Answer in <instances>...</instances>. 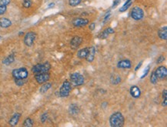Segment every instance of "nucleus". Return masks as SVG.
<instances>
[{
    "mask_svg": "<svg viewBox=\"0 0 167 127\" xmlns=\"http://www.w3.org/2000/svg\"><path fill=\"white\" fill-rule=\"evenodd\" d=\"M125 119L121 113L116 112L113 113L110 118V126L113 127H121L124 125Z\"/></svg>",
    "mask_w": 167,
    "mask_h": 127,
    "instance_id": "obj_1",
    "label": "nucleus"
},
{
    "mask_svg": "<svg viewBox=\"0 0 167 127\" xmlns=\"http://www.w3.org/2000/svg\"><path fill=\"white\" fill-rule=\"evenodd\" d=\"M85 83V78L79 72H74L70 75V83L74 86H80Z\"/></svg>",
    "mask_w": 167,
    "mask_h": 127,
    "instance_id": "obj_2",
    "label": "nucleus"
},
{
    "mask_svg": "<svg viewBox=\"0 0 167 127\" xmlns=\"http://www.w3.org/2000/svg\"><path fill=\"white\" fill-rule=\"evenodd\" d=\"M51 66L49 62H45L42 64H37L32 68V72L35 74L42 73V72H48L49 71Z\"/></svg>",
    "mask_w": 167,
    "mask_h": 127,
    "instance_id": "obj_3",
    "label": "nucleus"
},
{
    "mask_svg": "<svg viewBox=\"0 0 167 127\" xmlns=\"http://www.w3.org/2000/svg\"><path fill=\"white\" fill-rule=\"evenodd\" d=\"M12 76L14 79L16 80H24L27 79L29 75L28 70L26 68H19V69H16L12 71Z\"/></svg>",
    "mask_w": 167,
    "mask_h": 127,
    "instance_id": "obj_4",
    "label": "nucleus"
},
{
    "mask_svg": "<svg viewBox=\"0 0 167 127\" xmlns=\"http://www.w3.org/2000/svg\"><path fill=\"white\" fill-rule=\"evenodd\" d=\"M71 83L70 81H65L62 83V86L59 90V95L60 97H67L69 96L71 92Z\"/></svg>",
    "mask_w": 167,
    "mask_h": 127,
    "instance_id": "obj_5",
    "label": "nucleus"
},
{
    "mask_svg": "<svg viewBox=\"0 0 167 127\" xmlns=\"http://www.w3.org/2000/svg\"><path fill=\"white\" fill-rule=\"evenodd\" d=\"M131 17L134 20H141L144 17V12L140 7L135 6L131 11Z\"/></svg>",
    "mask_w": 167,
    "mask_h": 127,
    "instance_id": "obj_6",
    "label": "nucleus"
},
{
    "mask_svg": "<svg viewBox=\"0 0 167 127\" xmlns=\"http://www.w3.org/2000/svg\"><path fill=\"white\" fill-rule=\"evenodd\" d=\"M36 34L33 32H29L25 35L24 38V43L27 46H32L34 43V41L36 39Z\"/></svg>",
    "mask_w": 167,
    "mask_h": 127,
    "instance_id": "obj_7",
    "label": "nucleus"
},
{
    "mask_svg": "<svg viewBox=\"0 0 167 127\" xmlns=\"http://www.w3.org/2000/svg\"><path fill=\"white\" fill-rule=\"evenodd\" d=\"M36 80L39 84L45 83L50 79V75L49 72H42V73L36 74Z\"/></svg>",
    "mask_w": 167,
    "mask_h": 127,
    "instance_id": "obj_8",
    "label": "nucleus"
},
{
    "mask_svg": "<svg viewBox=\"0 0 167 127\" xmlns=\"http://www.w3.org/2000/svg\"><path fill=\"white\" fill-rule=\"evenodd\" d=\"M156 75L158 77V80H164L167 75V69L166 66H161L155 70Z\"/></svg>",
    "mask_w": 167,
    "mask_h": 127,
    "instance_id": "obj_9",
    "label": "nucleus"
},
{
    "mask_svg": "<svg viewBox=\"0 0 167 127\" xmlns=\"http://www.w3.org/2000/svg\"><path fill=\"white\" fill-rule=\"evenodd\" d=\"M89 23V20L84 18H77L72 21V25L75 27H82L86 26Z\"/></svg>",
    "mask_w": 167,
    "mask_h": 127,
    "instance_id": "obj_10",
    "label": "nucleus"
},
{
    "mask_svg": "<svg viewBox=\"0 0 167 127\" xmlns=\"http://www.w3.org/2000/svg\"><path fill=\"white\" fill-rule=\"evenodd\" d=\"M82 39L81 37L77 36H74L71 39V42H70L71 48L73 49V50H76V49L80 47V46L82 44Z\"/></svg>",
    "mask_w": 167,
    "mask_h": 127,
    "instance_id": "obj_11",
    "label": "nucleus"
},
{
    "mask_svg": "<svg viewBox=\"0 0 167 127\" xmlns=\"http://www.w3.org/2000/svg\"><path fill=\"white\" fill-rule=\"evenodd\" d=\"M129 92H130V95L133 98H135V99L139 98L140 97V95H141L140 89H139L138 86H136V85H133V86H131Z\"/></svg>",
    "mask_w": 167,
    "mask_h": 127,
    "instance_id": "obj_12",
    "label": "nucleus"
},
{
    "mask_svg": "<svg viewBox=\"0 0 167 127\" xmlns=\"http://www.w3.org/2000/svg\"><path fill=\"white\" fill-rule=\"evenodd\" d=\"M95 48L94 47V46H92V47L90 48L87 56H86V61L89 62H92L94 60V59H95Z\"/></svg>",
    "mask_w": 167,
    "mask_h": 127,
    "instance_id": "obj_13",
    "label": "nucleus"
},
{
    "mask_svg": "<svg viewBox=\"0 0 167 127\" xmlns=\"http://www.w3.org/2000/svg\"><path fill=\"white\" fill-rule=\"evenodd\" d=\"M117 66L119 69H130L132 63L129 60H123L118 62Z\"/></svg>",
    "mask_w": 167,
    "mask_h": 127,
    "instance_id": "obj_14",
    "label": "nucleus"
},
{
    "mask_svg": "<svg viewBox=\"0 0 167 127\" xmlns=\"http://www.w3.org/2000/svg\"><path fill=\"white\" fill-rule=\"evenodd\" d=\"M80 107L78 106L76 104L73 103L70 105V109H69V112H70V114H71L72 116H76L80 113Z\"/></svg>",
    "mask_w": 167,
    "mask_h": 127,
    "instance_id": "obj_15",
    "label": "nucleus"
},
{
    "mask_svg": "<svg viewBox=\"0 0 167 127\" xmlns=\"http://www.w3.org/2000/svg\"><path fill=\"white\" fill-rule=\"evenodd\" d=\"M158 35L159 37L163 40L167 39V26H164L162 27L161 29H159L158 31Z\"/></svg>",
    "mask_w": 167,
    "mask_h": 127,
    "instance_id": "obj_16",
    "label": "nucleus"
},
{
    "mask_svg": "<svg viewBox=\"0 0 167 127\" xmlns=\"http://www.w3.org/2000/svg\"><path fill=\"white\" fill-rule=\"evenodd\" d=\"M89 50H90V48L86 47V48H83V49H82V50H79L77 52L78 58H80V59H86V56H87L88 54V52H89Z\"/></svg>",
    "mask_w": 167,
    "mask_h": 127,
    "instance_id": "obj_17",
    "label": "nucleus"
},
{
    "mask_svg": "<svg viewBox=\"0 0 167 127\" xmlns=\"http://www.w3.org/2000/svg\"><path fill=\"white\" fill-rule=\"evenodd\" d=\"M12 25V22L7 18H0V27L8 28Z\"/></svg>",
    "mask_w": 167,
    "mask_h": 127,
    "instance_id": "obj_18",
    "label": "nucleus"
},
{
    "mask_svg": "<svg viewBox=\"0 0 167 127\" xmlns=\"http://www.w3.org/2000/svg\"><path fill=\"white\" fill-rule=\"evenodd\" d=\"M20 116L21 114L20 113H15L14 115L12 116V117L11 118V119L9 120V124L12 126H14L17 125L19 120L20 119Z\"/></svg>",
    "mask_w": 167,
    "mask_h": 127,
    "instance_id": "obj_19",
    "label": "nucleus"
},
{
    "mask_svg": "<svg viewBox=\"0 0 167 127\" xmlns=\"http://www.w3.org/2000/svg\"><path fill=\"white\" fill-rule=\"evenodd\" d=\"M15 61V55L14 54H11L9 56H8L6 58H5L3 61H2V63L6 65V66H9L10 64H12L13 62Z\"/></svg>",
    "mask_w": 167,
    "mask_h": 127,
    "instance_id": "obj_20",
    "label": "nucleus"
},
{
    "mask_svg": "<svg viewBox=\"0 0 167 127\" xmlns=\"http://www.w3.org/2000/svg\"><path fill=\"white\" fill-rule=\"evenodd\" d=\"M51 87H52V84L45 83H44L43 85L41 86V88H40V90H39L40 93H46V92L49 90Z\"/></svg>",
    "mask_w": 167,
    "mask_h": 127,
    "instance_id": "obj_21",
    "label": "nucleus"
},
{
    "mask_svg": "<svg viewBox=\"0 0 167 127\" xmlns=\"http://www.w3.org/2000/svg\"><path fill=\"white\" fill-rule=\"evenodd\" d=\"M119 83H121V77L119 75H113L111 77V83L114 85H117Z\"/></svg>",
    "mask_w": 167,
    "mask_h": 127,
    "instance_id": "obj_22",
    "label": "nucleus"
},
{
    "mask_svg": "<svg viewBox=\"0 0 167 127\" xmlns=\"http://www.w3.org/2000/svg\"><path fill=\"white\" fill-rule=\"evenodd\" d=\"M150 82H151L153 84H154V85L157 83L158 77L156 76V75L155 71H153V72H152L151 77H150Z\"/></svg>",
    "mask_w": 167,
    "mask_h": 127,
    "instance_id": "obj_23",
    "label": "nucleus"
},
{
    "mask_svg": "<svg viewBox=\"0 0 167 127\" xmlns=\"http://www.w3.org/2000/svg\"><path fill=\"white\" fill-rule=\"evenodd\" d=\"M82 0H69V5L72 7H76L81 3Z\"/></svg>",
    "mask_w": 167,
    "mask_h": 127,
    "instance_id": "obj_24",
    "label": "nucleus"
},
{
    "mask_svg": "<svg viewBox=\"0 0 167 127\" xmlns=\"http://www.w3.org/2000/svg\"><path fill=\"white\" fill-rule=\"evenodd\" d=\"M33 126V121H32V119H31L30 118L26 119V120L24 121L23 126L30 127V126Z\"/></svg>",
    "mask_w": 167,
    "mask_h": 127,
    "instance_id": "obj_25",
    "label": "nucleus"
},
{
    "mask_svg": "<svg viewBox=\"0 0 167 127\" xmlns=\"http://www.w3.org/2000/svg\"><path fill=\"white\" fill-rule=\"evenodd\" d=\"M109 32H107V30L105 29L102 32H101V33L99 35V38L100 39H106V38H108V36H109Z\"/></svg>",
    "mask_w": 167,
    "mask_h": 127,
    "instance_id": "obj_26",
    "label": "nucleus"
},
{
    "mask_svg": "<svg viewBox=\"0 0 167 127\" xmlns=\"http://www.w3.org/2000/svg\"><path fill=\"white\" fill-rule=\"evenodd\" d=\"M132 3H133V2H129V3H127V4H124L123 6H122L121 8H120V9H119V11H120V12H125V11H126V10H127L128 9H129V7L131 6Z\"/></svg>",
    "mask_w": 167,
    "mask_h": 127,
    "instance_id": "obj_27",
    "label": "nucleus"
},
{
    "mask_svg": "<svg viewBox=\"0 0 167 127\" xmlns=\"http://www.w3.org/2000/svg\"><path fill=\"white\" fill-rule=\"evenodd\" d=\"M22 5L25 8H29L32 6V1L31 0H23Z\"/></svg>",
    "mask_w": 167,
    "mask_h": 127,
    "instance_id": "obj_28",
    "label": "nucleus"
},
{
    "mask_svg": "<svg viewBox=\"0 0 167 127\" xmlns=\"http://www.w3.org/2000/svg\"><path fill=\"white\" fill-rule=\"evenodd\" d=\"M26 79H24V80H16V79H15V83L17 85H23L26 83Z\"/></svg>",
    "mask_w": 167,
    "mask_h": 127,
    "instance_id": "obj_29",
    "label": "nucleus"
},
{
    "mask_svg": "<svg viewBox=\"0 0 167 127\" xmlns=\"http://www.w3.org/2000/svg\"><path fill=\"white\" fill-rule=\"evenodd\" d=\"M149 70H150V66H147V67L145 68V70H144V73H143V75L141 76V79H143V78L145 77V76L148 75V73H149Z\"/></svg>",
    "mask_w": 167,
    "mask_h": 127,
    "instance_id": "obj_30",
    "label": "nucleus"
},
{
    "mask_svg": "<svg viewBox=\"0 0 167 127\" xmlns=\"http://www.w3.org/2000/svg\"><path fill=\"white\" fill-rule=\"evenodd\" d=\"M6 9H7V8H6V6H2V5H0V16L2 14H4L5 12H6Z\"/></svg>",
    "mask_w": 167,
    "mask_h": 127,
    "instance_id": "obj_31",
    "label": "nucleus"
},
{
    "mask_svg": "<svg viewBox=\"0 0 167 127\" xmlns=\"http://www.w3.org/2000/svg\"><path fill=\"white\" fill-rule=\"evenodd\" d=\"M10 3V0H0V5L7 6Z\"/></svg>",
    "mask_w": 167,
    "mask_h": 127,
    "instance_id": "obj_32",
    "label": "nucleus"
},
{
    "mask_svg": "<svg viewBox=\"0 0 167 127\" xmlns=\"http://www.w3.org/2000/svg\"><path fill=\"white\" fill-rule=\"evenodd\" d=\"M47 118H48L47 113H44V114H42V116H41V121H42V123H45V122L46 121Z\"/></svg>",
    "mask_w": 167,
    "mask_h": 127,
    "instance_id": "obj_33",
    "label": "nucleus"
},
{
    "mask_svg": "<svg viewBox=\"0 0 167 127\" xmlns=\"http://www.w3.org/2000/svg\"><path fill=\"white\" fill-rule=\"evenodd\" d=\"M120 2H121V0H114L113 5V9L116 8V7H117V6L119 5Z\"/></svg>",
    "mask_w": 167,
    "mask_h": 127,
    "instance_id": "obj_34",
    "label": "nucleus"
},
{
    "mask_svg": "<svg viewBox=\"0 0 167 127\" xmlns=\"http://www.w3.org/2000/svg\"><path fill=\"white\" fill-rule=\"evenodd\" d=\"M164 60H165V57L163 56H160L159 58H158L157 60H156V63L157 64L161 63V62H163L164 61Z\"/></svg>",
    "mask_w": 167,
    "mask_h": 127,
    "instance_id": "obj_35",
    "label": "nucleus"
},
{
    "mask_svg": "<svg viewBox=\"0 0 167 127\" xmlns=\"http://www.w3.org/2000/svg\"><path fill=\"white\" fill-rule=\"evenodd\" d=\"M105 29L107 30V32H109V34H113L114 32H115V30L113 28H111V27H109V28Z\"/></svg>",
    "mask_w": 167,
    "mask_h": 127,
    "instance_id": "obj_36",
    "label": "nucleus"
},
{
    "mask_svg": "<svg viewBox=\"0 0 167 127\" xmlns=\"http://www.w3.org/2000/svg\"><path fill=\"white\" fill-rule=\"evenodd\" d=\"M89 28H90V30H94L95 28V24L94 23V22H92V23L90 24V26H89Z\"/></svg>",
    "mask_w": 167,
    "mask_h": 127,
    "instance_id": "obj_37",
    "label": "nucleus"
},
{
    "mask_svg": "<svg viewBox=\"0 0 167 127\" xmlns=\"http://www.w3.org/2000/svg\"><path fill=\"white\" fill-rule=\"evenodd\" d=\"M163 99H167V91H166V90H164L163 91Z\"/></svg>",
    "mask_w": 167,
    "mask_h": 127,
    "instance_id": "obj_38",
    "label": "nucleus"
},
{
    "mask_svg": "<svg viewBox=\"0 0 167 127\" xmlns=\"http://www.w3.org/2000/svg\"><path fill=\"white\" fill-rule=\"evenodd\" d=\"M110 12H109V13H107V14L105 16V18H104V23H105V22L107 21L108 19L110 18Z\"/></svg>",
    "mask_w": 167,
    "mask_h": 127,
    "instance_id": "obj_39",
    "label": "nucleus"
},
{
    "mask_svg": "<svg viewBox=\"0 0 167 127\" xmlns=\"http://www.w3.org/2000/svg\"><path fill=\"white\" fill-rule=\"evenodd\" d=\"M142 64H143V62H139V64H138V65H137V66H136V67H135V71H137V70H139V68L141 67Z\"/></svg>",
    "mask_w": 167,
    "mask_h": 127,
    "instance_id": "obj_40",
    "label": "nucleus"
},
{
    "mask_svg": "<svg viewBox=\"0 0 167 127\" xmlns=\"http://www.w3.org/2000/svg\"><path fill=\"white\" fill-rule=\"evenodd\" d=\"M162 105L163 106H166L167 105V99H164V101H163V103H162Z\"/></svg>",
    "mask_w": 167,
    "mask_h": 127,
    "instance_id": "obj_41",
    "label": "nucleus"
},
{
    "mask_svg": "<svg viewBox=\"0 0 167 127\" xmlns=\"http://www.w3.org/2000/svg\"><path fill=\"white\" fill-rule=\"evenodd\" d=\"M102 105H102V106H103V108L105 109V105H107V103H102Z\"/></svg>",
    "mask_w": 167,
    "mask_h": 127,
    "instance_id": "obj_42",
    "label": "nucleus"
},
{
    "mask_svg": "<svg viewBox=\"0 0 167 127\" xmlns=\"http://www.w3.org/2000/svg\"><path fill=\"white\" fill-rule=\"evenodd\" d=\"M54 3H51V4H49V8H50V7H53L54 6Z\"/></svg>",
    "mask_w": 167,
    "mask_h": 127,
    "instance_id": "obj_43",
    "label": "nucleus"
},
{
    "mask_svg": "<svg viewBox=\"0 0 167 127\" xmlns=\"http://www.w3.org/2000/svg\"><path fill=\"white\" fill-rule=\"evenodd\" d=\"M0 38H1V36H0Z\"/></svg>",
    "mask_w": 167,
    "mask_h": 127,
    "instance_id": "obj_44",
    "label": "nucleus"
}]
</instances>
